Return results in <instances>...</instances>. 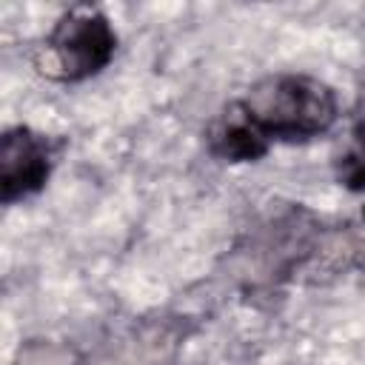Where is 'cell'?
Returning a JSON list of instances; mask_svg holds the SVG:
<instances>
[{"instance_id":"6da1fadb","label":"cell","mask_w":365,"mask_h":365,"mask_svg":"<svg viewBox=\"0 0 365 365\" xmlns=\"http://www.w3.org/2000/svg\"><path fill=\"white\" fill-rule=\"evenodd\" d=\"M240 106L257 128L274 143H308L328 134L339 120L336 91L302 71H277L259 77L240 97Z\"/></svg>"},{"instance_id":"7a4b0ae2","label":"cell","mask_w":365,"mask_h":365,"mask_svg":"<svg viewBox=\"0 0 365 365\" xmlns=\"http://www.w3.org/2000/svg\"><path fill=\"white\" fill-rule=\"evenodd\" d=\"M117 54V29L97 6H68L37 40L31 66L51 83H83L97 77Z\"/></svg>"},{"instance_id":"3957f363","label":"cell","mask_w":365,"mask_h":365,"mask_svg":"<svg viewBox=\"0 0 365 365\" xmlns=\"http://www.w3.org/2000/svg\"><path fill=\"white\" fill-rule=\"evenodd\" d=\"M57 143L31 128L11 125L0 134V202L14 205L40 194L54 171Z\"/></svg>"},{"instance_id":"277c9868","label":"cell","mask_w":365,"mask_h":365,"mask_svg":"<svg viewBox=\"0 0 365 365\" xmlns=\"http://www.w3.org/2000/svg\"><path fill=\"white\" fill-rule=\"evenodd\" d=\"M205 145L211 157L222 163H257L271 151V140L257 128V123L248 117V111L240 106V100L222 106L208 128H205Z\"/></svg>"},{"instance_id":"5b68a950","label":"cell","mask_w":365,"mask_h":365,"mask_svg":"<svg viewBox=\"0 0 365 365\" xmlns=\"http://www.w3.org/2000/svg\"><path fill=\"white\" fill-rule=\"evenodd\" d=\"M334 171H336V180L342 188H348L354 194H365V86L354 103L348 143L336 154Z\"/></svg>"}]
</instances>
